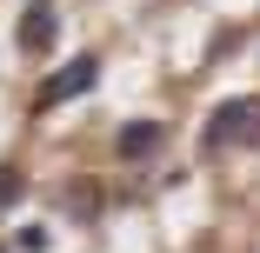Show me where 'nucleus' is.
I'll return each instance as SVG.
<instances>
[{
  "mask_svg": "<svg viewBox=\"0 0 260 253\" xmlns=\"http://www.w3.org/2000/svg\"><path fill=\"white\" fill-rule=\"evenodd\" d=\"M240 140H260V93H240V100H220L214 120H207V147L227 154Z\"/></svg>",
  "mask_w": 260,
  "mask_h": 253,
  "instance_id": "1",
  "label": "nucleus"
},
{
  "mask_svg": "<svg viewBox=\"0 0 260 253\" xmlns=\"http://www.w3.org/2000/svg\"><path fill=\"white\" fill-rule=\"evenodd\" d=\"M160 140H167V127H160V120H127V127L114 133V154H120V160H134V154H153Z\"/></svg>",
  "mask_w": 260,
  "mask_h": 253,
  "instance_id": "4",
  "label": "nucleus"
},
{
  "mask_svg": "<svg viewBox=\"0 0 260 253\" xmlns=\"http://www.w3.org/2000/svg\"><path fill=\"white\" fill-rule=\"evenodd\" d=\"M54 33H60V14L47 7V0H34V7L20 14V47H27V54H47V47H54Z\"/></svg>",
  "mask_w": 260,
  "mask_h": 253,
  "instance_id": "3",
  "label": "nucleus"
},
{
  "mask_svg": "<svg viewBox=\"0 0 260 253\" xmlns=\"http://www.w3.org/2000/svg\"><path fill=\"white\" fill-rule=\"evenodd\" d=\"M47 246H54L47 227H20V233H14V253H47Z\"/></svg>",
  "mask_w": 260,
  "mask_h": 253,
  "instance_id": "5",
  "label": "nucleus"
},
{
  "mask_svg": "<svg viewBox=\"0 0 260 253\" xmlns=\"http://www.w3.org/2000/svg\"><path fill=\"white\" fill-rule=\"evenodd\" d=\"M100 87V60L93 54H80V60H67L60 74H47V87H40V107H60V100H74V93H93Z\"/></svg>",
  "mask_w": 260,
  "mask_h": 253,
  "instance_id": "2",
  "label": "nucleus"
},
{
  "mask_svg": "<svg viewBox=\"0 0 260 253\" xmlns=\"http://www.w3.org/2000/svg\"><path fill=\"white\" fill-rule=\"evenodd\" d=\"M20 193H27V180H20V173L7 167V173H0V207H14V200H20Z\"/></svg>",
  "mask_w": 260,
  "mask_h": 253,
  "instance_id": "6",
  "label": "nucleus"
}]
</instances>
